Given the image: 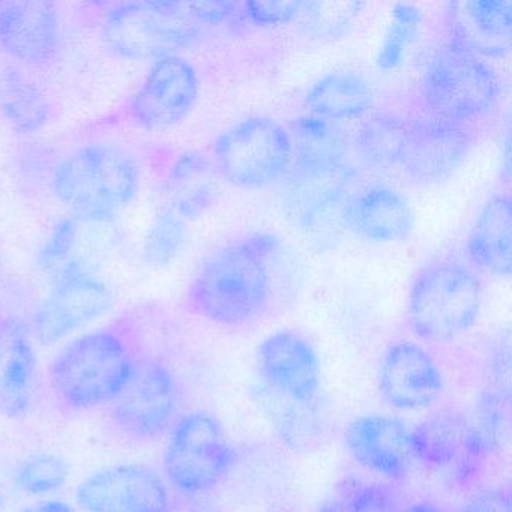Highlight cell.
Instances as JSON below:
<instances>
[{"mask_svg":"<svg viewBox=\"0 0 512 512\" xmlns=\"http://www.w3.org/2000/svg\"><path fill=\"white\" fill-rule=\"evenodd\" d=\"M278 241L256 233L218 248L194 275L187 304L194 314L223 326L259 319L272 299Z\"/></svg>","mask_w":512,"mask_h":512,"instance_id":"1","label":"cell"},{"mask_svg":"<svg viewBox=\"0 0 512 512\" xmlns=\"http://www.w3.org/2000/svg\"><path fill=\"white\" fill-rule=\"evenodd\" d=\"M137 359L127 326H107L61 350L50 367V383L59 403L68 409H94L118 397Z\"/></svg>","mask_w":512,"mask_h":512,"instance_id":"2","label":"cell"},{"mask_svg":"<svg viewBox=\"0 0 512 512\" xmlns=\"http://www.w3.org/2000/svg\"><path fill=\"white\" fill-rule=\"evenodd\" d=\"M140 185L133 155L110 143H91L68 154L53 173V193L77 217L109 220L130 205Z\"/></svg>","mask_w":512,"mask_h":512,"instance_id":"3","label":"cell"},{"mask_svg":"<svg viewBox=\"0 0 512 512\" xmlns=\"http://www.w3.org/2000/svg\"><path fill=\"white\" fill-rule=\"evenodd\" d=\"M482 307V283L470 266L452 260L419 272L407 298V322L416 337L446 343L469 331Z\"/></svg>","mask_w":512,"mask_h":512,"instance_id":"4","label":"cell"},{"mask_svg":"<svg viewBox=\"0 0 512 512\" xmlns=\"http://www.w3.org/2000/svg\"><path fill=\"white\" fill-rule=\"evenodd\" d=\"M203 28L197 2L145 0L116 5L101 32L106 46L121 58L157 61L190 46Z\"/></svg>","mask_w":512,"mask_h":512,"instance_id":"5","label":"cell"},{"mask_svg":"<svg viewBox=\"0 0 512 512\" xmlns=\"http://www.w3.org/2000/svg\"><path fill=\"white\" fill-rule=\"evenodd\" d=\"M421 92L430 118L469 128L496 109L500 86L484 58L448 43L428 62Z\"/></svg>","mask_w":512,"mask_h":512,"instance_id":"6","label":"cell"},{"mask_svg":"<svg viewBox=\"0 0 512 512\" xmlns=\"http://www.w3.org/2000/svg\"><path fill=\"white\" fill-rule=\"evenodd\" d=\"M211 160L233 187L257 190L286 172L293 160L292 139L275 119H244L218 136Z\"/></svg>","mask_w":512,"mask_h":512,"instance_id":"7","label":"cell"},{"mask_svg":"<svg viewBox=\"0 0 512 512\" xmlns=\"http://www.w3.org/2000/svg\"><path fill=\"white\" fill-rule=\"evenodd\" d=\"M235 461L221 422L199 410L182 416L173 427L164 452V472L175 490L206 493L230 475Z\"/></svg>","mask_w":512,"mask_h":512,"instance_id":"8","label":"cell"},{"mask_svg":"<svg viewBox=\"0 0 512 512\" xmlns=\"http://www.w3.org/2000/svg\"><path fill=\"white\" fill-rule=\"evenodd\" d=\"M179 386L160 359L139 358L128 382L112 401V422L131 440H154L175 421Z\"/></svg>","mask_w":512,"mask_h":512,"instance_id":"9","label":"cell"},{"mask_svg":"<svg viewBox=\"0 0 512 512\" xmlns=\"http://www.w3.org/2000/svg\"><path fill=\"white\" fill-rule=\"evenodd\" d=\"M112 304L109 287L85 266L71 263L35 313V335L46 346L58 343L104 316Z\"/></svg>","mask_w":512,"mask_h":512,"instance_id":"10","label":"cell"},{"mask_svg":"<svg viewBox=\"0 0 512 512\" xmlns=\"http://www.w3.org/2000/svg\"><path fill=\"white\" fill-rule=\"evenodd\" d=\"M199 97V77L178 55L157 59L127 104L128 119L145 130H164L184 121Z\"/></svg>","mask_w":512,"mask_h":512,"instance_id":"11","label":"cell"},{"mask_svg":"<svg viewBox=\"0 0 512 512\" xmlns=\"http://www.w3.org/2000/svg\"><path fill=\"white\" fill-rule=\"evenodd\" d=\"M76 499L86 512L170 511L166 482L143 464H122L94 473L80 482Z\"/></svg>","mask_w":512,"mask_h":512,"instance_id":"12","label":"cell"},{"mask_svg":"<svg viewBox=\"0 0 512 512\" xmlns=\"http://www.w3.org/2000/svg\"><path fill=\"white\" fill-rule=\"evenodd\" d=\"M257 368L263 386L298 403H316L322 367L313 344L292 331L269 335L257 349Z\"/></svg>","mask_w":512,"mask_h":512,"instance_id":"13","label":"cell"},{"mask_svg":"<svg viewBox=\"0 0 512 512\" xmlns=\"http://www.w3.org/2000/svg\"><path fill=\"white\" fill-rule=\"evenodd\" d=\"M61 19L43 0H0V49L29 67H46L61 52Z\"/></svg>","mask_w":512,"mask_h":512,"instance_id":"14","label":"cell"},{"mask_svg":"<svg viewBox=\"0 0 512 512\" xmlns=\"http://www.w3.org/2000/svg\"><path fill=\"white\" fill-rule=\"evenodd\" d=\"M379 391L395 409H427L442 394V371L424 347L412 341H398L383 355Z\"/></svg>","mask_w":512,"mask_h":512,"instance_id":"15","label":"cell"},{"mask_svg":"<svg viewBox=\"0 0 512 512\" xmlns=\"http://www.w3.org/2000/svg\"><path fill=\"white\" fill-rule=\"evenodd\" d=\"M472 148L469 128L428 118L412 121L400 167L416 184L448 179Z\"/></svg>","mask_w":512,"mask_h":512,"instance_id":"16","label":"cell"},{"mask_svg":"<svg viewBox=\"0 0 512 512\" xmlns=\"http://www.w3.org/2000/svg\"><path fill=\"white\" fill-rule=\"evenodd\" d=\"M344 443L359 466L386 481L406 478L412 466L410 430L398 419L380 415L356 418L347 425Z\"/></svg>","mask_w":512,"mask_h":512,"instance_id":"17","label":"cell"},{"mask_svg":"<svg viewBox=\"0 0 512 512\" xmlns=\"http://www.w3.org/2000/svg\"><path fill=\"white\" fill-rule=\"evenodd\" d=\"M343 221L350 232L376 244H391L409 238L413 212L406 197L389 187L374 184L347 197Z\"/></svg>","mask_w":512,"mask_h":512,"instance_id":"18","label":"cell"},{"mask_svg":"<svg viewBox=\"0 0 512 512\" xmlns=\"http://www.w3.org/2000/svg\"><path fill=\"white\" fill-rule=\"evenodd\" d=\"M449 43L478 56H503L511 49L512 2L473 0L451 5Z\"/></svg>","mask_w":512,"mask_h":512,"instance_id":"19","label":"cell"},{"mask_svg":"<svg viewBox=\"0 0 512 512\" xmlns=\"http://www.w3.org/2000/svg\"><path fill=\"white\" fill-rule=\"evenodd\" d=\"M350 179L352 173L343 161L296 163L287 185V206L299 223L310 224L343 202Z\"/></svg>","mask_w":512,"mask_h":512,"instance_id":"20","label":"cell"},{"mask_svg":"<svg viewBox=\"0 0 512 512\" xmlns=\"http://www.w3.org/2000/svg\"><path fill=\"white\" fill-rule=\"evenodd\" d=\"M35 379V352L19 320H0V412L19 418L28 412Z\"/></svg>","mask_w":512,"mask_h":512,"instance_id":"21","label":"cell"},{"mask_svg":"<svg viewBox=\"0 0 512 512\" xmlns=\"http://www.w3.org/2000/svg\"><path fill=\"white\" fill-rule=\"evenodd\" d=\"M473 265L508 277L512 256V205L506 194L491 197L476 217L466 242Z\"/></svg>","mask_w":512,"mask_h":512,"instance_id":"22","label":"cell"},{"mask_svg":"<svg viewBox=\"0 0 512 512\" xmlns=\"http://www.w3.org/2000/svg\"><path fill=\"white\" fill-rule=\"evenodd\" d=\"M214 163L199 152L181 155L170 169V211L182 220H196L220 199V185L215 181Z\"/></svg>","mask_w":512,"mask_h":512,"instance_id":"23","label":"cell"},{"mask_svg":"<svg viewBox=\"0 0 512 512\" xmlns=\"http://www.w3.org/2000/svg\"><path fill=\"white\" fill-rule=\"evenodd\" d=\"M473 436L463 413L442 409L410 430L413 460L430 467H446L470 448Z\"/></svg>","mask_w":512,"mask_h":512,"instance_id":"24","label":"cell"},{"mask_svg":"<svg viewBox=\"0 0 512 512\" xmlns=\"http://www.w3.org/2000/svg\"><path fill=\"white\" fill-rule=\"evenodd\" d=\"M373 106L370 83L359 73L338 71L317 80L305 97L310 115L326 121L364 118Z\"/></svg>","mask_w":512,"mask_h":512,"instance_id":"25","label":"cell"},{"mask_svg":"<svg viewBox=\"0 0 512 512\" xmlns=\"http://www.w3.org/2000/svg\"><path fill=\"white\" fill-rule=\"evenodd\" d=\"M52 116L49 100L17 68L0 70V119L17 134L43 130Z\"/></svg>","mask_w":512,"mask_h":512,"instance_id":"26","label":"cell"},{"mask_svg":"<svg viewBox=\"0 0 512 512\" xmlns=\"http://www.w3.org/2000/svg\"><path fill=\"white\" fill-rule=\"evenodd\" d=\"M256 403L265 410L281 439L293 449H310L323 437V415L316 403H298L263 386Z\"/></svg>","mask_w":512,"mask_h":512,"instance_id":"27","label":"cell"},{"mask_svg":"<svg viewBox=\"0 0 512 512\" xmlns=\"http://www.w3.org/2000/svg\"><path fill=\"white\" fill-rule=\"evenodd\" d=\"M403 497L389 482L344 476L325 497L317 512H401Z\"/></svg>","mask_w":512,"mask_h":512,"instance_id":"28","label":"cell"},{"mask_svg":"<svg viewBox=\"0 0 512 512\" xmlns=\"http://www.w3.org/2000/svg\"><path fill=\"white\" fill-rule=\"evenodd\" d=\"M410 124L406 118L397 115H382L365 122L359 131L356 146L367 163L377 167H400Z\"/></svg>","mask_w":512,"mask_h":512,"instance_id":"29","label":"cell"},{"mask_svg":"<svg viewBox=\"0 0 512 512\" xmlns=\"http://www.w3.org/2000/svg\"><path fill=\"white\" fill-rule=\"evenodd\" d=\"M289 134L293 157H298V163L343 161V137L331 121L313 115L302 116L296 119Z\"/></svg>","mask_w":512,"mask_h":512,"instance_id":"30","label":"cell"},{"mask_svg":"<svg viewBox=\"0 0 512 512\" xmlns=\"http://www.w3.org/2000/svg\"><path fill=\"white\" fill-rule=\"evenodd\" d=\"M187 239V221L167 209L155 218L149 230L143 248L145 262L151 266L169 265L184 250Z\"/></svg>","mask_w":512,"mask_h":512,"instance_id":"31","label":"cell"},{"mask_svg":"<svg viewBox=\"0 0 512 512\" xmlns=\"http://www.w3.org/2000/svg\"><path fill=\"white\" fill-rule=\"evenodd\" d=\"M70 469L61 458L41 455L31 458L20 467L17 484L31 494H47L67 484Z\"/></svg>","mask_w":512,"mask_h":512,"instance_id":"32","label":"cell"},{"mask_svg":"<svg viewBox=\"0 0 512 512\" xmlns=\"http://www.w3.org/2000/svg\"><path fill=\"white\" fill-rule=\"evenodd\" d=\"M416 25H418V14L412 8H398V13H395L394 25L386 38L382 55H380L379 62L382 67L392 68L400 62L404 50L413 40Z\"/></svg>","mask_w":512,"mask_h":512,"instance_id":"33","label":"cell"},{"mask_svg":"<svg viewBox=\"0 0 512 512\" xmlns=\"http://www.w3.org/2000/svg\"><path fill=\"white\" fill-rule=\"evenodd\" d=\"M76 220H64L53 229L52 235L40 251V266L52 269L61 265L70 256L76 242Z\"/></svg>","mask_w":512,"mask_h":512,"instance_id":"34","label":"cell"},{"mask_svg":"<svg viewBox=\"0 0 512 512\" xmlns=\"http://www.w3.org/2000/svg\"><path fill=\"white\" fill-rule=\"evenodd\" d=\"M301 8V2H247L242 13L256 25L268 26L289 22Z\"/></svg>","mask_w":512,"mask_h":512,"instance_id":"35","label":"cell"},{"mask_svg":"<svg viewBox=\"0 0 512 512\" xmlns=\"http://www.w3.org/2000/svg\"><path fill=\"white\" fill-rule=\"evenodd\" d=\"M460 512H511L508 491H487L470 499Z\"/></svg>","mask_w":512,"mask_h":512,"instance_id":"36","label":"cell"},{"mask_svg":"<svg viewBox=\"0 0 512 512\" xmlns=\"http://www.w3.org/2000/svg\"><path fill=\"white\" fill-rule=\"evenodd\" d=\"M25 512H77L76 509L71 508L68 503L58 502V500H52V502L40 503V505L31 506L26 509Z\"/></svg>","mask_w":512,"mask_h":512,"instance_id":"37","label":"cell"},{"mask_svg":"<svg viewBox=\"0 0 512 512\" xmlns=\"http://www.w3.org/2000/svg\"><path fill=\"white\" fill-rule=\"evenodd\" d=\"M401 512H448L442 506L437 505V503L433 502H416L412 503V505L404 506L403 511Z\"/></svg>","mask_w":512,"mask_h":512,"instance_id":"38","label":"cell"}]
</instances>
